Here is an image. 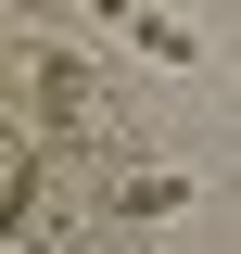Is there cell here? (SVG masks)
<instances>
[{"label":"cell","instance_id":"1","mask_svg":"<svg viewBox=\"0 0 241 254\" xmlns=\"http://www.w3.org/2000/svg\"><path fill=\"white\" fill-rule=\"evenodd\" d=\"M115 203H127V216H178V203H190V178H178V165H127V178H115Z\"/></svg>","mask_w":241,"mask_h":254},{"label":"cell","instance_id":"2","mask_svg":"<svg viewBox=\"0 0 241 254\" xmlns=\"http://www.w3.org/2000/svg\"><path fill=\"white\" fill-rule=\"evenodd\" d=\"M127 51L140 64H203V38H190L178 13H127Z\"/></svg>","mask_w":241,"mask_h":254},{"label":"cell","instance_id":"3","mask_svg":"<svg viewBox=\"0 0 241 254\" xmlns=\"http://www.w3.org/2000/svg\"><path fill=\"white\" fill-rule=\"evenodd\" d=\"M89 13H102V26H127V13H140V0H89Z\"/></svg>","mask_w":241,"mask_h":254}]
</instances>
